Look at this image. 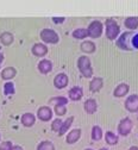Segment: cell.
<instances>
[{
    "instance_id": "d590c367",
    "label": "cell",
    "mask_w": 138,
    "mask_h": 150,
    "mask_svg": "<svg viewBox=\"0 0 138 150\" xmlns=\"http://www.w3.org/2000/svg\"><path fill=\"white\" fill-rule=\"evenodd\" d=\"M129 150H138V148H137V146H131Z\"/></svg>"
},
{
    "instance_id": "ffe728a7",
    "label": "cell",
    "mask_w": 138,
    "mask_h": 150,
    "mask_svg": "<svg viewBox=\"0 0 138 150\" xmlns=\"http://www.w3.org/2000/svg\"><path fill=\"white\" fill-rule=\"evenodd\" d=\"M73 122H74V117H69V118H67V119L62 123V126H61L60 131H58V135H60V136H63V135L67 132V131L69 130V127L71 126Z\"/></svg>"
},
{
    "instance_id": "52a82bcc",
    "label": "cell",
    "mask_w": 138,
    "mask_h": 150,
    "mask_svg": "<svg viewBox=\"0 0 138 150\" xmlns=\"http://www.w3.org/2000/svg\"><path fill=\"white\" fill-rule=\"evenodd\" d=\"M37 117L42 122H48L52 117V111L48 106H42V107H39L38 111H37Z\"/></svg>"
},
{
    "instance_id": "f35d334b",
    "label": "cell",
    "mask_w": 138,
    "mask_h": 150,
    "mask_svg": "<svg viewBox=\"0 0 138 150\" xmlns=\"http://www.w3.org/2000/svg\"><path fill=\"white\" fill-rule=\"evenodd\" d=\"M0 137H1V136H0Z\"/></svg>"
},
{
    "instance_id": "74e56055",
    "label": "cell",
    "mask_w": 138,
    "mask_h": 150,
    "mask_svg": "<svg viewBox=\"0 0 138 150\" xmlns=\"http://www.w3.org/2000/svg\"><path fill=\"white\" fill-rule=\"evenodd\" d=\"M85 150H92V149H85Z\"/></svg>"
},
{
    "instance_id": "cb8c5ba5",
    "label": "cell",
    "mask_w": 138,
    "mask_h": 150,
    "mask_svg": "<svg viewBox=\"0 0 138 150\" xmlns=\"http://www.w3.org/2000/svg\"><path fill=\"white\" fill-rule=\"evenodd\" d=\"M92 138L94 141H100L103 138V130L98 125H94L92 129Z\"/></svg>"
},
{
    "instance_id": "e0dca14e",
    "label": "cell",
    "mask_w": 138,
    "mask_h": 150,
    "mask_svg": "<svg viewBox=\"0 0 138 150\" xmlns=\"http://www.w3.org/2000/svg\"><path fill=\"white\" fill-rule=\"evenodd\" d=\"M36 122V117L32 115V113H24L22 116V124L26 127H30L35 124Z\"/></svg>"
},
{
    "instance_id": "8fae6325",
    "label": "cell",
    "mask_w": 138,
    "mask_h": 150,
    "mask_svg": "<svg viewBox=\"0 0 138 150\" xmlns=\"http://www.w3.org/2000/svg\"><path fill=\"white\" fill-rule=\"evenodd\" d=\"M130 91V87L129 85L126 83H120V85H118L115 88H114V92H113V96L115 98H122V97H125L127 93Z\"/></svg>"
},
{
    "instance_id": "d4e9b609",
    "label": "cell",
    "mask_w": 138,
    "mask_h": 150,
    "mask_svg": "<svg viewBox=\"0 0 138 150\" xmlns=\"http://www.w3.org/2000/svg\"><path fill=\"white\" fill-rule=\"evenodd\" d=\"M50 103L51 104H55V106H66L68 104V99L64 98V97H55V98H51L50 99Z\"/></svg>"
},
{
    "instance_id": "d6986e66",
    "label": "cell",
    "mask_w": 138,
    "mask_h": 150,
    "mask_svg": "<svg viewBox=\"0 0 138 150\" xmlns=\"http://www.w3.org/2000/svg\"><path fill=\"white\" fill-rule=\"evenodd\" d=\"M14 41V37L11 32H3L1 35H0V42H1L4 45H11Z\"/></svg>"
},
{
    "instance_id": "1f68e13d",
    "label": "cell",
    "mask_w": 138,
    "mask_h": 150,
    "mask_svg": "<svg viewBox=\"0 0 138 150\" xmlns=\"http://www.w3.org/2000/svg\"><path fill=\"white\" fill-rule=\"evenodd\" d=\"M131 47L133 49H137L138 50V33L133 35L132 38H131Z\"/></svg>"
},
{
    "instance_id": "836d02e7",
    "label": "cell",
    "mask_w": 138,
    "mask_h": 150,
    "mask_svg": "<svg viewBox=\"0 0 138 150\" xmlns=\"http://www.w3.org/2000/svg\"><path fill=\"white\" fill-rule=\"evenodd\" d=\"M11 150H23V148H22V146H19V145H13Z\"/></svg>"
},
{
    "instance_id": "2e32d148",
    "label": "cell",
    "mask_w": 138,
    "mask_h": 150,
    "mask_svg": "<svg viewBox=\"0 0 138 150\" xmlns=\"http://www.w3.org/2000/svg\"><path fill=\"white\" fill-rule=\"evenodd\" d=\"M104 86V80L101 78H94L89 83V89L92 92H99Z\"/></svg>"
},
{
    "instance_id": "603a6c76",
    "label": "cell",
    "mask_w": 138,
    "mask_h": 150,
    "mask_svg": "<svg viewBox=\"0 0 138 150\" xmlns=\"http://www.w3.org/2000/svg\"><path fill=\"white\" fill-rule=\"evenodd\" d=\"M81 50H82L84 52H89V54H92V52L95 51V44H94L93 42H91V41H85V42L81 43Z\"/></svg>"
},
{
    "instance_id": "9c48e42d",
    "label": "cell",
    "mask_w": 138,
    "mask_h": 150,
    "mask_svg": "<svg viewBox=\"0 0 138 150\" xmlns=\"http://www.w3.org/2000/svg\"><path fill=\"white\" fill-rule=\"evenodd\" d=\"M125 107L130 112H137L138 111V96L136 94L130 96L125 101Z\"/></svg>"
},
{
    "instance_id": "7402d4cb",
    "label": "cell",
    "mask_w": 138,
    "mask_h": 150,
    "mask_svg": "<svg viewBox=\"0 0 138 150\" xmlns=\"http://www.w3.org/2000/svg\"><path fill=\"white\" fill-rule=\"evenodd\" d=\"M73 37L76 40H85L86 37H88V31L87 29H76L73 31Z\"/></svg>"
},
{
    "instance_id": "277c9868",
    "label": "cell",
    "mask_w": 138,
    "mask_h": 150,
    "mask_svg": "<svg viewBox=\"0 0 138 150\" xmlns=\"http://www.w3.org/2000/svg\"><path fill=\"white\" fill-rule=\"evenodd\" d=\"M103 30H104V25L101 24V22L99 21H94L89 24L87 31H88V36H91L92 38H98L103 35Z\"/></svg>"
},
{
    "instance_id": "5bb4252c",
    "label": "cell",
    "mask_w": 138,
    "mask_h": 150,
    "mask_svg": "<svg viewBox=\"0 0 138 150\" xmlns=\"http://www.w3.org/2000/svg\"><path fill=\"white\" fill-rule=\"evenodd\" d=\"M16 74H17L16 68H13V67H6L1 71V79L8 81V80H11V79H13L16 76Z\"/></svg>"
},
{
    "instance_id": "44dd1931",
    "label": "cell",
    "mask_w": 138,
    "mask_h": 150,
    "mask_svg": "<svg viewBox=\"0 0 138 150\" xmlns=\"http://www.w3.org/2000/svg\"><path fill=\"white\" fill-rule=\"evenodd\" d=\"M124 24L129 30H136L138 28V17H129V18H126Z\"/></svg>"
},
{
    "instance_id": "3957f363",
    "label": "cell",
    "mask_w": 138,
    "mask_h": 150,
    "mask_svg": "<svg viewBox=\"0 0 138 150\" xmlns=\"http://www.w3.org/2000/svg\"><path fill=\"white\" fill-rule=\"evenodd\" d=\"M41 38L44 43H49V44H56L60 41V37L52 29H43L41 31Z\"/></svg>"
},
{
    "instance_id": "83f0119b",
    "label": "cell",
    "mask_w": 138,
    "mask_h": 150,
    "mask_svg": "<svg viewBox=\"0 0 138 150\" xmlns=\"http://www.w3.org/2000/svg\"><path fill=\"white\" fill-rule=\"evenodd\" d=\"M14 92H16V89H14L13 82H11V81L6 82L5 86H4V93H5V96H12V94H14Z\"/></svg>"
},
{
    "instance_id": "4fadbf2b",
    "label": "cell",
    "mask_w": 138,
    "mask_h": 150,
    "mask_svg": "<svg viewBox=\"0 0 138 150\" xmlns=\"http://www.w3.org/2000/svg\"><path fill=\"white\" fill-rule=\"evenodd\" d=\"M68 94H69L70 100H73V101H77V100H80V99L82 98V96H84V91H82L81 87L75 86V87H73V88L69 91Z\"/></svg>"
},
{
    "instance_id": "ba28073f",
    "label": "cell",
    "mask_w": 138,
    "mask_h": 150,
    "mask_svg": "<svg viewBox=\"0 0 138 150\" xmlns=\"http://www.w3.org/2000/svg\"><path fill=\"white\" fill-rule=\"evenodd\" d=\"M69 80H68V76L64 74V73H60V74H57L55 79H54V86L58 89H62L64 88L67 85H68Z\"/></svg>"
},
{
    "instance_id": "8d00e7d4",
    "label": "cell",
    "mask_w": 138,
    "mask_h": 150,
    "mask_svg": "<svg viewBox=\"0 0 138 150\" xmlns=\"http://www.w3.org/2000/svg\"><path fill=\"white\" fill-rule=\"evenodd\" d=\"M100 150H108V149H106V148H103V149H100Z\"/></svg>"
},
{
    "instance_id": "4316f807",
    "label": "cell",
    "mask_w": 138,
    "mask_h": 150,
    "mask_svg": "<svg viewBox=\"0 0 138 150\" xmlns=\"http://www.w3.org/2000/svg\"><path fill=\"white\" fill-rule=\"evenodd\" d=\"M105 139L110 145H115L118 143V136H115L113 132H111V131H107L106 132Z\"/></svg>"
},
{
    "instance_id": "7a4b0ae2",
    "label": "cell",
    "mask_w": 138,
    "mask_h": 150,
    "mask_svg": "<svg viewBox=\"0 0 138 150\" xmlns=\"http://www.w3.org/2000/svg\"><path fill=\"white\" fill-rule=\"evenodd\" d=\"M105 25H106V36H107V38L110 41L115 40L118 37V35H119V32H120L119 25H118L117 22L114 19H112V18H110V19L106 21Z\"/></svg>"
},
{
    "instance_id": "e575fe53",
    "label": "cell",
    "mask_w": 138,
    "mask_h": 150,
    "mask_svg": "<svg viewBox=\"0 0 138 150\" xmlns=\"http://www.w3.org/2000/svg\"><path fill=\"white\" fill-rule=\"evenodd\" d=\"M4 62V55L1 54V52H0V64H1Z\"/></svg>"
},
{
    "instance_id": "ac0fdd59",
    "label": "cell",
    "mask_w": 138,
    "mask_h": 150,
    "mask_svg": "<svg viewBox=\"0 0 138 150\" xmlns=\"http://www.w3.org/2000/svg\"><path fill=\"white\" fill-rule=\"evenodd\" d=\"M84 107H85V111L87 112V113L92 115V113H94V112L96 111L98 105H96V101H95L94 99H88V100L85 101Z\"/></svg>"
},
{
    "instance_id": "5b68a950",
    "label": "cell",
    "mask_w": 138,
    "mask_h": 150,
    "mask_svg": "<svg viewBox=\"0 0 138 150\" xmlns=\"http://www.w3.org/2000/svg\"><path fill=\"white\" fill-rule=\"evenodd\" d=\"M132 36H133V33L131 31L123 33L119 38H118L117 45L119 47L120 49H123V50H131L132 49V47H131V38H132Z\"/></svg>"
},
{
    "instance_id": "7c38bea8",
    "label": "cell",
    "mask_w": 138,
    "mask_h": 150,
    "mask_svg": "<svg viewBox=\"0 0 138 150\" xmlns=\"http://www.w3.org/2000/svg\"><path fill=\"white\" fill-rule=\"evenodd\" d=\"M80 137H81V130L80 129H74L67 135L66 141H67L68 144H74V143H76L79 139H80Z\"/></svg>"
},
{
    "instance_id": "8992f818",
    "label": "cell",
    "mask_w": 138,
    "mask_h": 150,
    "mask_svg": "<svg viewBox=\"0 0 138 150\" xmlns=\"http://www.w3.org/2000/svg\"><path fill=\"white\" fill-rule=\"evenodd\" d=\"M132 120L130 118H124L120 120L119 125H118V132H119L122 136H126L131 132V130H132Z\"/></svg>"
},
{
    "instance_id": "30bf717a",
    "label": "cell",
    "mask_w": 138,
    "mask_h": 150,
    "mask_svg": "<svg viewBox=\"0 0 138 150\" xmlns=\"http://www.w3.org/2000/svg\"><path fill=\"white\" fill-rule=\"evenodd\" d=\"M32 54L37 57H43L48 54V47L43 43H36L33 47H32Z\"/></svg>"
},
{
    "instance_id": "9a60e30c",
    "label": "cell",
    "mask_w": 138,
    "mask_h": 150,
    "mask_svg": "<svg viewBox=\"0 0 138 150\" xmlns=\"http://www.w3.org/2000/svg\"><path fill=\"white\" fill-rule=\"evenodd\" d=\"M38 70L42 74H48L52 70V63L49 60H42L38 63Z\"/></svg>"
},
{
    "instance_id": "6da1fadb",
    "label": "cell",
    "mask_w": 138,
    "mask_h": 150,
    "mask_svg": "<svg viewBox=\"0 0 138 150\" xmlns=\"http://www.w3.org/2000/svg\"><path fill=\"white\" fill-rule=\"evenodd\" d=\"M77 68L80 70V73L84 75L85 78L89 79L93 75V69H92V64H91V60L87 56H80L77 60Z\"/></svg>"
},
{
    "instance_id": "4dcf8cb0",
    "label": "cell",
    "mask_w": 138,
    "mask_h": 150,
    "mask_svg": "<svg viewBox=\"0 0 138 150\" xmlns=\"http://www.w3.org/2000/svg\"><path fill=\"white\" fill-rule=\"evenodd\" d=\"M12 143L10 141H6V142H3L0 144V150H11L12 149Z\"/></svg>"
},
{
    "instance_id": "f546056e",
    "label": "cell",
    "mask_w": 138,
    "mask_h": 150,
    "mask_svg": "<svg viewBox=\"0 0 138 150\" xmlns=\"http://www.w3.org/2000/svg\"><path fill=\"white\" fill-rule=\"evenodd\" d=\"M66 112H67V108H66V106H55V113L57 115V116H64L66 115Z\"/></svg>"
},
{
    "instance_id": "d6a6232c",
    "label": "cell",
    "mask_w": 138,
    "mask_h": 150,
    "mask_svg": "<svg viewBox=\"0 0 138 150\" xmlns=\"http://www.w3.org/2000/svg\"><path fill=\"white\" fill-rule=\"evenodd\" d=\"M52 21H54V23H56V24H62V23L64 22V17H54Z\"/></svg>"
},
{
    "instance_id": "f1b7e54d",
    "label": "cell",
    "mask_w": 138,
    "mask_h": 150,
    "mask_svg": "<svg viewBox=\"0 0 138 150\" xmlns=\"http://www.w3.org/2000/svg\"><path fill=\"white\" fill-rule=\"evenodd\" d=\"M62 120L60 119V118H57V119H55L54 122H52V124H51V130L52 131H56V132H58L60 131V129H61V126H62Z\"/></svg>"
},
{
    "instance_id": "484cf974",
    "label": "cell",
    "mask_w": 138,
    "mask_h": 150,
    "mask_svg": "<svg viewBox=\"0 0 138 150\" xmlns=\"http://www.w3.org/2000/svg\"><path fill=\"white\" fill-rule=\"evenodd\" d=\"M37 150H55V146L52 144V142L50 141H43L38 144Z\"/></svg>"
}]
</instances>
